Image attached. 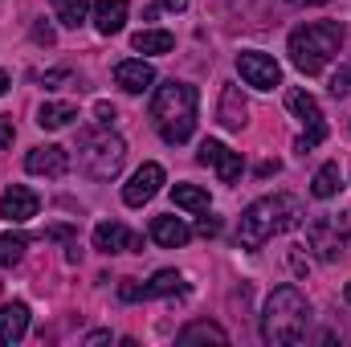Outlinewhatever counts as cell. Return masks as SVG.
<instances>
[{"instance_id": "obj_27", "label": "cell", "mask_w": 351, "mask_h": 347, "mask_svg": "<svg viewBox=\"0 0 351 347\" xmlns=\"http://www.w3.org/2000/svg\"><path fill=\"white\" fill-rule=\"evenodd\" d=\"M323 139H327V123H311V131L294 143V152H298V156H306V152H311V147H319Z\"/></svg>"}, {"instance_id": "obj_37", "label": "cell", "mask_w": 351, "mask_h": 347, "mask_svg": "<svg viewBox=\"0 0 351 347\" xmlns=\"http://www.w3.org/2000/svg\"><path fill=\"white\" fill-rule=\"evenodd\" d=\"M290 4H327V0H290Z\"/></svg>"}, {"instance_id": "obj_15", "label": "cell", "mask_w": 351, "mask_h": 347, "mask_svg": "<svg viewBox=\"0 0 351 347\" xmlns=\"http://www.w3.org/2000/svg\"><path fill=\"white\" fill-rule=\"evenodd\" d=\"M127 25V0H98L94 4V29L102 37H114Z\"/></svg>"}, {"instance_id": "obj_11", "label": "cell", "mask_w": 351, "mask_h": 347, "mask_svg": "<svg viewBox=\"0 0 351 347\" xmlns=\"http://www.w3.org/2000/svg\"><path fill=\"white\" fill-rule=\"evenodd\" d=\"M37 208H41V200H37V192H29V188H21V184H12L8 192H4V200H0V217L4 221H33L37 217Z\"/></svg>"}, {"instance_id": "obj_30", "label": "cell", "mask_w": 351, "mask_h": 347, "mask_svg": "<svg viewBox=\"0 0 351 347\" xmlns=\"http://www.w3.org/2000/svg\"><path fill=\"white\" fill-rule=\"evenodd\" d=\"M119 298H127V302H135V298H147V286H139L135 278H127V282L119 286Z\"/></svg>"}, {"instance_id": "obj_36", "label": "cell", "mask_w": 351, "mask_h": 347, "mask_svg": "<svg viewBox=\"0 0 351 347\" xmlns=\"http://www.w3.org/2000/svg\"><path fill=\"white\" fill-rule=\"evenodd\" d=\"M160 4H164V8H172V12H184V8H188V0H160Z\"/></svg>"}, {"instance_id": "obj_28", "label": "cell", "mask_w": 351, "mask_h": 347, "mask_svg": "<svg viewBox=\"0 0 351 347\" xmlns=\"http://www.w3.org/2000/svg\"><path fill=\"white\" fill-rule=\"evenodd\" d=\"M74 82V70H49V74H41V86L45 90H66Z\"/></svg>"}, {"instance_id": "obj_9", "label": "cell", "mask_w": 351, "mask_h": 347, "mask_svg": "<svg viewBox=\"0 0 351 347\" xmlns=\"http://www.w3.org/2000/svg\"><path fill=\"white\" fill-rule=\"evenodd\" d=\"M200 164H204V168H217V176H221L225 184L241 180V156L229 152L221 139H204V143H200Z\"/></svg>"}, {"instance_id": "obj_33", "label": "cell", "mask_w": 351, "mask_h": 347, "mask_svg": "<svg viewBox=\"0 0 351 347\" xmlns=\"http://www.w3.org/2000/svg\"><path fill=\"white\" fill-rule=\"evenodd\" d=\"M33 37H37L41 45H53V29H49V25H37V29H33Z\"/></svg>"}, {"instance_id": "obj_31", "label": "cell", "mask_w": 351, "mask_h": 347, "mask_svg": "<svg viewBox=\"0 0 351 347\" xmlns=\"http://www.w3.org/2000/svg\"><path fill=\"white\" fill-rule=\"evenodd\" d=\"M12 139H16V127H12V119L4 115V119H0V152H8Z\"/></svg>"}, {"instance_id": "obj_20", "label": "cell", "mask_w": 351, "mask_h": 347, "mask_svg": "<svg viewBox=\"0 0 351 347\" xmlns=\"http://www.w3.org/2000/svg\"><path fill=\"white\" fill-rule=\"evenodd\" d=\"M286 106H290L302 123H323V110H319L315 94H306V90H290V94H286Z\"/></svg>"}, {"instance_id": "obj_24", "label": "cell", "mask_w": 351, "mask_h": 347, "mask_svg": "<svg viewBox=\"0 0 351 347\" xmlns=\"http://www.w3.org/2000/svg\"><path fill=\"white\" fill-rule=\"evenodd\" d=\"M53 8H58V21H62V25L78 29L90 12V0H53Z\"/></svg>"}, {"instance_id": "obj_19", "label": "cell", "mask_w": 351, "mask_h": 347, "mask_svg": "<svg viewBox=\"0 0 351 347\" xmlns=\"http://www.w3.org/2000/svg\"><path fill=\"white\" fill-rule=\"evenodd\" d=\"M70 119H78V110H74L70 102H45V106L37 110V123H41L45 131H58V127H70Z\"/></svg>"}, {"instance_id": "obj_23", "label": "cell", "mask_w": 351, "mask_h": 347, "mask_svg": "<svg viewBox=\"0 0 351 347\" xmlns=\"http://www.w3.org/2000/svg\"><path fill=\"white\" fill-rule=\"evenodd\" d=\"M339 184H343V180H339V164H323V168L315 172V184H311V192H315L319 200H331V196L339 192Z\"/></svg>"}, {"instance_id": "obj_25", "label": "cell", "mask_w": 351, "mask_h": 347, "mask_svg": "<svg viewBox=\"0 0 351 347\" xmlns=\"http://www.w3.org/2000/svg\"><path fill=\"white\" fill-rule=\"evenodd\" d=\"M25 250H29V237H25V233H4V237H0V265L21 261Z\"/></svg>"}, {"instance_id": "obj_17", "label": "cell", "mask_w": 351, "mask_h": 347, "mask_svg": "<svg viewBox=\"0 0 351 347\" xmlns=\"http://www.w3.org/2000/svg\"><path fill=\"white\" fill-rule=\"evenodd\" d=\"M245 119H250V102L241 98V90L237 86H225L221 90V123H225L229 131H241Z\"/></svg>"}, {"instance_id": "obj_22", "label": "cell", "mask_w": 351, "mask_h": 347, "mask_svg": "<svg viewBox=\"0 0 351 347\" xmlns=\"http://www.w3.org/2000/svg\"><path fill=\"white\" fill-rule=\"evenodd\" d=\"M172 200L188 213H208V192L196 188V184H176L172 188Z\"/></svg>"}, {"instance_id": "obj_39", "label": "cell", "mask_w": 351, "mask_h": 347, "mask_svg": "<svg viewBox=\"0 0 351 347\" xmlns=\"http://www.w3.org/2000/svg\"><path fill=\"white\" fill-rule=\"evenodd\" d=\"M348 302H351V282H348Z\"/></svg>"}, {"instance_id": "obj_8", "label": "cell", "mask_w": 351, "mask_h": 347, "mask_svg": "<svg viewBox=\"0 0 351 347\" xmlns=\"http://www.w3.org/2000/svg\"><path fill=\"white\" fill-rule=\"evenodd\" d=\"M94 250H102V254H139L143 241H139L127 225H119V221H102V225L94 229Z\"/></svg>"}, {"instance_id": "obj_7", "label": "cell", "mask_w": 351, "mask_h": 347, "mask_svg": "<svg viewBox=\"0 0 351 347\" xmlns=\"http://www.w3.org/2000/svg\"><path fill=\"white\" fill-rule=\"evenodd\" d=\"M237 74L250 82V86L258 90H274L282 82V70H278V62L269 58V53H258V49H245V53H237Z\"/></svg>"}, {"instance_id": "obj_29", "label": "cell", "mask_w": 351, "mask_h": 347, "mask_svg": "<svg viewBox=\"0 0 351 347\" xmlns=\"http://www.w3.org/2000/svg\"><path fill=\"white\" fill-rule=\"evenodd\" d=\"M331 94L335 98H343V94H351V66H343L335 78H331Z\"/></svg>"}, {"instance_id": "obj_34", "label": "cell", "mask_w": 351, "mask_h": 347, "mask_svg": "<svg viewBox=\"0 0 351 347\" xmlns=\"http://www.w3.org/2000/svg\"><path fill=\"white\" fill-rule=\"evenodd\" d=\"M217 229H221V221H217V217H200V233H204V237H213Z\"/></svg>"}, {"instance_id": "obj_18", "label": "cell", "mask_w": 351, "mask_h": 347, "mask_svg": "<svg viewBox=\"0 0 351 347\" xmlns=\"http://www.w3.org/2000/svg\"><path fill=\"white\" fill-rule=\"evenodd\" d=\"M176 344H229V335H225V327H217V323H188V327L176 335Z\"/></svg>"}, {"instance_id": "obj_16", "label": "cell", "mask_w": 351, "mask_h": 347, "mask_svg": "<svg viewBox=\"0 0 351 347\" xmlns=\"http://www.w3.org/2000/svg\"><path fill=\"white\" fill-rule=\"evenodd\" d=\"M188 237H192V229H188L180 217H156V221H152V241H160L164 250L188 246Z\"/></svg>"}, {"instance_id": "obj_32", "label": "cell", "mask_w": 351, "mask_h": 347, "mask_svg": "<svg viewBox=\"0 0 351 347\" xmlns=\"http://www.w3.org/2000/svg\"><path fill=\"white\" fill-rule=\"evenodd\" d=\"M94 115H98V123H102V127H110V123H114V106H110V102H94Z\"/></svg>"}, {"instance_id": "obj_38", "label": "cell", "mask_w": 351, "mask_h": 347, "mask_svg": "<svg viewBox=\"0 0 351 347\" xmlns=\"http://www.w3.org/2000/svg\"><path fill=\"white\" fill-rule=\"evenodd\" d=\"M4 90H8V74H0V94H4Z\"/></svg>"}, {"instance_id": "obj_2", "label": "cell", "mask_w": 351, "mask_h": 347, "mask_svg": "<svg viewBox=\"0 0 351 347\" xmlns=\"http://www.w3.org/2000/svg\"><path fill=\"white\" fill-rule=\"evenodd\" d=\"M302 204L294 200V196H262V200H254L245 213H241V241L250 246V250H258L265 246L274 233H290V229H298L302 225Z\"/></svg>"}, {"instance_id": "obj_13", "label": "cell", "mask_w": 351, "mask_h": 347, "mask_svg": "<svg viewBox=\"0 0 351 347\" xmlns=\"http://www.w3.org/2000/svg\"><path fill=\"white\" fill-rule=\"evenodd\" d=\"M114 82L127 90V94H143V90L156 82V70L147 62H119L114 66Z\"/></svg>"}, {"instance_id": "obj_35", "label": "cell", "mask_w": 351, "mask_h": 347, "mask_svg": "<svg viewBox=\"0 0 351 347\" xmlns=\"http://www.w3.org/2000/svg\"><path fill=\"white\" fill-rule=\"evenodd\" d=\"M86 344H90V347H98V344H110V335H106V331H94V335H86Z\"/></svg>"}, {"instance_id": "obj_26", "label": "cell", "mask_w": 351, "mask_h": 347, "mask_svg": "<svg viewBox=\"0 0 351 347\" xmlns=\"http://www.w3.org/2000/svg\"><path fill=\"white\" fill-rule=\"evenodd\" d=\"M176 290H184V278L176 274V270H160L152 282H147V298H160V294H176Z\"/></svg>"}, {"instance_id": "obj_3", "label": "cell", "mask_w": 351, "mask_h": 347, "mask_svg": "<svg viewBox=\"0 0 351 347\" xmlns=\"http://www.w3.org/2000/svg\"><path fill=\"white\" fill-rule=\"evenodd\" d=\"M152 119L164 135V143H184L196 127V86L188 82H168L152 98Z\"/></svg>"}, {"instance_id": "obj_10", "label": "cell", "mask_w": 351, "mask_h": 347, "mask_svg": "<svg viewBox=\"0 0 351 347\" xmlns=\"http://www.w3.org/2000/svg\"><path fill=\"white\" fill-rule=\"evenodd\" d=\"M160 184H164V168H160V164H143L139 172L127 180V188H123V200H127L131 208H139V204H147V200L160 192Z\"/></svg>"}, {"instance_id": "obj_6", "label": "cell", "mask_w": 351, "mask_h": 347, "mask_svg": "<svg viewBox=\"0 0 351 347\" xmlns=\"http://www.w3.org/2000/svg\"><path fill=\"white\" fill-rule=\"evenodd\" d=\"M348 241H351V229H348V221H339V217H319L306 229V246L323 261H335L348 250Z\"/></svg>"}, {"instance_id": "obj_21", "label": "cell", "mask_w": 351, "mask_h": 347, "mask_svg": "<svg viewBox=\"0 0 351 347\" xmlns=\"http://www.w3.org/2000/svg\"><path fill=\"white\" fill-rule=\"evenodd\" d=\"M139 53H168L176 45L172 33H164V29H143V33H135V41H131Z\"/></svg>"}, {"instance_id": "obj_5", "label": "cell", "mask_w": 351, "mask_h": 347, "mask_svg": "<svg viewBox=\"0 0 351 347\" xmlns=\"http://www.w3.org/2000/svg\"><path fill=\"white\" fill-rule=\"evenodd\" d=\"M78 160L94 180H110L127 160V143L110 131H86L82 143H78Z\"/></svg>"}, {"instance_id": "obj_4", "label": "cell", "mask_w": 351, "mask_h": 347, "mask_svg": "<svg viewBox=\"0 0 351 347\" xmlns=\"http://www.w3.org/2000/svg\"><path fill=\"white\" fill-rule=\"evenodd\" d=\"M339 41H343V29L335 21H315V25H302L290 33V62L302 70V74H319L335 53H339Z\"/></svg>"}, {"instance_id": "obj_1", "label": "cell", "mask_w": 351, "mask_h": 347, "mask_svg": "<svg viewBox=\"0 0 351 347\" xmlns=\"http://www.w3.org/2000/svg\"><path fill=\"white\" fill-rule=\"evenodd\" d=\"M311 327V302L302 298L298 286H278L269 298H265L262 311V339L274 347L282 344H298Z\"/></svg>"}, {"instance_id": "obj_14", "label": "cell", "mask_w": 351, "mask_h": 347, "mask_svg": "<svg viewBox=\"0 0 351 347\" xmlns=\"http://www.w3.org/2000/svg\"><path fill=\"white\" fill-rule=\"evenodd\" d=\"M29 331V307L25 302H4L0 307V344H16Z\"/></svg>"}, {"instance_id": "obj_12", "label": "cell", "mask_w": 351, "mask_h": 347, "mask_svg": "<svg viewBox=\"0 0 351 347\" xmlns=\"http://www.w3.org/2000/svg\"><path fill=\"white\" fill-rule=\"evenodd\" d=\"M25 168L33 176H66L70 168V156H66V147H53V143H45V147H33L29 156H25Z\"/></svg>"}]
</instances>
